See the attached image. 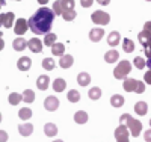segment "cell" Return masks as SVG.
I'll use <instances>...</instances> for the list:
<instances>
[{"label":"cell","mask_w":151,"mask_h":142,"mask_svg":"<svg viewBox=\"0 0 151 142\" xmlns=\"http://www.w3.org/2000/svg\"><path fill=\"white\" fill-rule=\"evenodd\" d=\"M55 12L53 9H48L47 6L40 8L35 14L29 18V29L35 33V35H47L50 32L53 26V20H55Z\"/></svg>","instance_id":"6da1fadb"},{"label":"cell","mask_w":151,"mask_h":142,"mask_svg":"<svg viewBox=\"0 0 151 142\" xmlns=\"http://www.w3.org/2000/svg\"><path fill=\"white\" fill-rule=\"evenodd\" d=\"M119 124H124L127 128H130V133H132V136H134V138H137V136L141 135V132H142V123L137 121V120H134L133 117H130L129 113H122V115H121Z\"/></svg>","instance_id":"7a4b0ae2"},{"label":"cell","mask_w":151,"mask_h":142,"mask_svg":"<svg viewBox=\"0 0 151 142\" xmlns=\"http://www.w3.org/2000/svg\"><path fill=\"white\" fill-rule=\"evenodd\" d=\"M129 73H132V65L129 61H121L118 63V67L113 70V76H115V79H125V77L129 76Z\"/></svg>","instance_id":"3957f363"},{"label":"cell","mask_w":151,"mask_h":142,"mask_svg":"<svg viewBox=\"0 0 151 142\" xmlns=\"http://www.w3.org/2000/svg\"><path fill=\"white\" fill-rule=\"evenodd\" d=\"M137 38H139V41H141V44L144 47H147V45L151 44V21H147L145 23L144 30L137 35Z\"/></svg>","instance_id":"277c9868"},{"label":"cell","mask_w":151,"mask_h":142,"mask_svg":"<svg viewBox=\"0 0 151 142\" xmlns=\"http://www.w3.org/2000/svg\"><path fill=\"white\" fill-rule=\"evenodd\" d=\"M91 20H92L95 24H101V26H104V24H109V21H110V15L107 14V12H104V11H95V12H92Z\"/></svg>","instance_id":"5b68a950"},{"label":"cell","mask_w":151,"mask_h":142,"mask_svg":"<svg viewBox=\"0 0 151 142\" xmlns=\"http://www.w3.org/2000/svg\"><path fill=\"white\" fill-rule=\"evenodd\" d=\"M130 133H129V128L125 127L124 124H119L115 130V139L116 142H129Z\"/></svg>","instance_id":"8992f818"},{"label":"cell","mask_w":151,"mask_h":142,"mask_svg":"<svg viewBox=\"0 0 151 142\" xmlns=\"http://www.w3.org/2000/svg\"><path fill=\"white\" fill-rule=\"evenodd\" d=\"M29 29V23L24 20V18H18L15 21V26H14V32L17 35H24L26 33V30Z\"/></svg>","instance_id":"52a82bcc"},{"label":"cell","mask_w":151,"mask_h":142,"mask_svg":"<svg viewBox=\"0 0 151 142\" xmlns=\"http://www.w3.org/2000/svg\"><path fill=\"white\" fill-rule=\"evenodd\" d=\"M44 107L48 110V112H53L59 107V100L55 97V95H48L44 101Z\"/></svg>","instance_id":"ba28073f"},{"label":"cell","mask_w":151,"mask_h":142,"mask_svg":"<svg viewBox=\"0 0 151 142\" xmlns=\"http://www.w3.org/2000/svg\"><path fill=\"white\" fill-rule=\"evenodd\" d=\"M27 48L33 53H41L42 51V43L38 38H32L30 41H27Z\"/></svg>","instance_id":"9c48e42d"},{"label":"cell","mask_w":151,"mask_h":142,"mask_svg":"<svg viewBox=\"0 0 151 142\" xmlns=\"http://www.w3.org/2000/svg\"><path fill=\"white\" fill-rule=\"evenodd\" d=\"M137 82H139V80L132 79V77H130V79H129V77H125L122 86H124V89H125L127 92H134V91H136V86H137Z\"/></svg>","instance_id":"30bf717a"},{"label":"cell","mask_w":151,"mask_h":142,"mask_svg":"<svg viewBox=\"0 0 151 142\" xmlns=\"http://www.w3.org/2000/svg\"><path fill=\"white\" fill-rule=\"evenodd\" d=\"M30 65H32V61H30V58H27V56H23V58H20V59L17 61V67H18V70H21V71H27V70L30 68Z\"/></svg>","instance_id":"8fae6325"},{"label":"cell","mask_w":151,"mask_h":142,"mask_svg":"<svg viewBox=\"0 0 151 142\" xmlns=\"http://www.w3.org/2000/svg\"><path fill=\"white\" fill-rule=\"evenodd\" d=\"M48 85H50V77H48L47 74H42V76L38 77V80H36V86H38V89H41V91H45V89L48 88Z\"/></svg>","instance_id":"7c38bea8"},{"label":"cell","mask_w":151,"mask_h":142,"mask_svg":"<svg viewBox=\"0 0 151 142\" xmlns=\"http://www.w3.org/2000/svg\"><path fill=\"white\" fill-rule=\"evenodd\" d=\"M104 36V30L103 29H92L91 32H89V40L92 41V43H98V41H101V38Z\"/></svg>","instance_id":"4fadbf2b"},{"label":"cell","mask_w":151,"mask_h":142,"mask_svg":"<svg viewBox=\"0 0 151 142\" xmlns=\"http://www.w3.org/2000/svg\"><path fill=\"white\" fill-rule=\"evenodd\" d=\"M12 47H14V50L17 51H23V50H26L27 48V41L24 40V38H15L14 43H12Z\"/></svg>","instance_id":"5bb4252c"},{"label":"cell","mask_w":151,"mask_h":142,"mask_svg":"<svg viewBox=\"0 0 151 142\" xmlns=\"http://www.w3.org/2000/svg\"><path fill=\"white\" fill-rule=\"evenodd\" d=\"M119 40H121L119 32L113 30V32H110V33H109V36H107V44H109L110 47H116V45H118V43H119Z\"/></svg>","instance_id":"9a60e30c"},{"label":"cell","mask_w":151,"mask_h":142,"mask_svg":"<svg viewBox=\"0 0 151 142\" xmlns=\"http://www.w3.org/2000/svg\"><path fill=\"white\" fill-rule=\"evenodd\" d=\"M18 132L21 136H30V133L33 132V125L30 123H24L18 125Z\"/></svg>","instance_id":"2e32d148"},{"label":"cell","mask_w":151,"mask_h":142,"mask_svg":"<svg viewBox=\"0 0 151 142\" xmlns=\"http://www.w3.org/2000/svg\"><path fill=\"white\" fill-rule=\"evenodd\" d=\"M74 63V58L71 56V55H64V56H60V61H59V65L62 67V68H70L71 65Z\"/></svg>","instance_id":"e0dca14e"},{"label":"cell","mask_w":151,"mask_h":142,"mask_svg":"<svg viewBox=\"0 0 151 142\" xmlns=\"http://www.w3.org/2000/svg\"><path fill=\"white\" fill-rule=\"evenodd\" d=\"M77 83H79L80 86H88V85L91 83V76L88 74V73H85V71L79 73V74H77Z\"/></svg>","instance_id":"ac0fdd59"},{"label":"cell","mask_w":151,"mask_h":142,"mask_svg":"<svg viewBox=\"0 0 151 142\" xmlns=\"http://www.w3.org/2000/svg\"><path fill=\"white\" fill-rule=\"evenodd\" d=\"M134 112L137 113V115H147V112H148V105L145 101H137L136 105H134Z\"/></svg>","instance_id":"d6986e66"},{"label":"cell","mask_w":151,"mask_h":142,"mask_svg":"<svg viewBox=\"0 0 151 142\" xmlns=\"http://www.w3.org/2000/svg\"><path fill=\"white\" fill-rule=\"evenodd\" d=\"M118 58H119V55H118V51L116 50H109V51H106V55H104V61L107 62V63H113V62H116L118 61Z\"/></svg>","instance_id":"ffe728a7"},{"label":"cell","mask_w":151,"mask_h":142,"mask_svg":"<svg viewBox=\"0 0 151 142\" xmlns=\"http://www.w3.org/2000/svg\"><path fill=\"white\" fill-rule=\"evenodd\" d=\"M65 88H67V82L64 79H60V77H58V79L53 82V89L56 92H62V91H65Z\"/></svg>","instance_id":"44dd1931"},{"label":"cell","mask_w":151,"mask_h":142,"mask_svg":"<svg viewBox=\"0 0 151 142\" xmlns=\"http://www.w3.org/2000/svg\"><path fill=\"white\" fill-rule=\"evenodd\" d=\"M44 133L47 135V136H55L56 133H58V127H56V124H53V123H47L45 125H44Z\"/></svg>","instance_id":"7402d4cb"},{"label":"cell","mask_w":151,"mask_h":142,"mask_svg":"<svg viewBox=\"0 0 151 142\" xmlns=\"http://www.w3.org/2000/svg\"><path fill=\"white\" fill-rule=\"evenodd\" d=\"M64 51H65V45L62 43H56L52 45V53L55 56H64Z\"/></svg>","instance_id":"603a6c76"},{"label":"cell","mask_w":151,"mask_h":142,"mask_svg":"<svg viewBox=\"0 0 151 142\" xmlns=\"http://www.w3.org/2000/svg\"><path fill=\"white\" fill-rule=\"evenodd\" d=\"M74 121L77 123V124H85L88 121V113L85 110H79V112H76L74 113Z\"/></svg>","instance_id":"cb8c5ba5"},{"label":"cell","mask_w":151,"mask_h":142,"mask_svg":"<svg viewBox=\"0 0 151 142\" xmlns=\"http://www.w3.org/2000/svg\"><path fill=\"white\" fill-rule=\"evenodd\" d=\"M14 18H15V15H14V12H6V14H3V26L5 27H11L12 24H14Z\"/></svg>","instance_id":"d4e9b609"},{"label":"cell","mask_w":151,"mask_h":142,"mask_svg":"<svg viewBox=\"0 0 151 142\" xmlns=\"http://www.w3.org/2000/svg\"><path fill=\"white\" fill-rule=\"evenodd\" d=\"M110 105L113 107H121L124 105V97L119 95V94H115V95H112L110 97Z\"/></svg>","instance_id":"484cf974"},{"label":"cell","mask_w":151,"mask_h":142,"mask_svg":"<svg viewBox=\"0 0 151 142\" xmlns=\"http://www.w3.org/2000/svg\"><path fill=\"white\" fill-rule=\"evenodd\" d=\"M18 117H20V120H23V121H27V120L32 118V110H30L29 107H21V109L18 110Z\"/></svg>","instance_id":"4316f807"},{"label":"cell","mask_w":151,"mask_h":142,"mask_svg":"<svg viewBox=\"0 0 151 142\" xmlns=\"http://www.w3.org/2000/svg\"><path fill=\"white\" fill-rule=\"evenodd\" d=\"M56 40H58V36L55 35V33H47L45 36H44V44L47 45V47H52L53 44H56Z\"/></svg>","instance_id":"83f0119b"},{"label":"cell","mask_w":151,"mask_h":142,"mask_svg":"<svg viewBox=\"0 0 151 142\" xmlns=\"http://www.w3.org/2000/svg\"><path fill=\"white\" fill-rule=\"evenodd\" d=\"M67 98H68V101H71V103H77V101L80 100V92L76 91V89H70V92L67 94Z\"/></svg>","instance_id":"f1b7e54d"},{"label":"cell","mask_w":151,"mask_h":142,"mask_svg":"<svg viewBox=\"0 0 151 142\" xmlns=\"http://www.w3.org/2000/svg\"><path fill=\"white\" fill-rule=\"evenodd\" d=\"M122 48L125 53H132V51L134 50V43L132 40H129V38H125V40L122 41Z\"/></svg>","instance_id":"f546056e"},{"label":"cell","mask_w":151,"mask_h":142,"mask_svg":"<svg viewBox=\"0 0 151 142\" xmlns=\"http://www.w3.org/2000/svg\"><path fill=\"white\" fill-rule=\"evenodd\" d=\"M21 97H23V101H26V103H33V100H35V92L32 91V89H26V91L21 94Z\"/></svg>","instance_id":"4dcf8cb0"},{"label":"cell","mask_w":151,"mask_h":142,"mask_svg":"<svg viewBox=\"0 0 151 142\" xmlns=\"http://www.w3.org/2000/svg\"><path fill=\"white\" fill-rule=\"evenodd\" d=\"M88 95H89V98H91V100H98L100 97H101V89L97 88V86H94V88H91V89H89Z\"/></svg>","instance_id":"1f68e13d"},{"label":"cell","mask_w":151,"mask_h":142,"mask_svg":"<svg viewBox=\"0 0 151 142\" xmlns=\"http://www.w3.org/2000/svg\"><path fill=\"white\" fill-rule=\"evenodd\" d=\"M8 100H9V105H12V106H17L18 103L23 100V97H21L20 94H17V92H12V94H9Z\"/></svg>","instance_id":"d6a6232c"},{"label":"cell","mask_w":151,"mask_h":142,"mask_svg":"<svg viewBox=\"0 0 151 142\" xmlns=\"http://www.w3.org/2000/svg\"><path fill=\"white\" fill-rule=\"evenodd\" d=\"M42 68L47 71H52L55 68V61L52 58H44L42 59Z\"/></svg>","instance_id":"836d02e7"},{"label":"cell","mask_w":151,"mask_h":142,"mask_svg":"<svg viewBox=\"0 0 151 142\" xmlns=\"http://www.w3.org/2000/svg\"><path fill=\"white\" fill-rule=\"evenodd\" d=\"M62 17H64V20H65V21H73L76 17H77V12H76L74 9L64 11V14H62Z\"/></svg>","instance_id":"e575fe53"},{"label":"cell","mask_w":151,"mask_h":142,"mask_svg":"<svg viewBox=\"0 0 151 142\" xmlns=\"http://www.w3.org/2000/svg\"><path fill=\"white\" fill-rule=\"evenodd\" d=\"M133 62H134V67H136L137 70H142L144 67H147V61L142 59V56H136Z\"/></svg>","instance_id":"d590c367"},{"label":"cell","mask_w":151,"mask_h":142,"mask_svg":"<svg viewBox=\"0 0 151 142\" xmlns=\"http://www.w3.org/2000/svg\"><path fill=\"white\" fill-rule=\"evenodd\" d=\"M60 3H62V8H64V11L74 9V6H76V2H74V0H60Z\"/></svg>","instance_id":"8d00e7d4"},{"label":"cell","mask_w":151,"mask_h":142,"mask_svg":"<svg viewBox=\"0 0 151 142\" xmlns=\"http://www.w3.org/2000/svg\"><path fill=\"white\" fill-rule=\"evenodd\" d=\"M53 12H55L56 15H62V14H64V8H62L60 0H58V2L53 3Z\"/></svg>","instance_id":"74e56055"},{"label":"cell","mask_w":151,"mask_h":142,"mask_svg":"<svg viewBox=\"0 0 151 142\" xmlns=\"http://www.w3.org/2000/svg\"><path fill=\"white\" fill-rule=\"evenodd\" d=\"M145 91V83H142V82H137V86H136V94H142Z\"/></svg>","instance_id":"f35d334b"},{"label":"cell","mask_w":151,"mask_h":142,"mask_svg":"<svg viewBox=\"0 0 151 142\" xmlns=\"http://www.w3.org/2000/svg\"><path fill=\"white\" fill-rule=\"evenodd\" d=\"M92 3H94V0H80V5L83 8H91Z\"/></svg>","instance_id":"ab89813d"},{"label":"cell","mask_w":151,"mask_h":142,"mask_svg":"<svg viewBox=\"0 0 151 142\" xmlns=\"http://www.w3.org/2000/svg\"><path fill=\"white\" fill-rule=\"evenodd\" d=\"M144 80H145V83L151 85V70H148V71L144 74Z\"/></svg>","instance_id":"60d3db41"},{"label":"cell","mask_w":151,"mask_h":142,"mask_svg":"<svg viewBox=\"0 0 151 142\" xmlns=\"http://www.w3.org/2000/svg\"><path fill=\"white\" fill-rule=\"evenodd\" d=\"M8 141V133L5 130H0V142H6Z\"/></svg>","instance_id":"b9f144b4"},{"label":"cell","mask_w":151,"mask_h":142,"mask_svg":"<svg viewBox=\"0 0 151 142\" xmlns=\"http://www.w3.org/2000/svg\"><path fill=\"white\" fill-rule=\"evenodd\" d=\"M144 139H145L147 142H151V128H150V130H147V132L144 133Z\"/></svg>","instance_id":"7bdbcfd3"},{"label":"cell","mask_w":151,"mask_h":142,"mask_svg":"<svg viewBox=\"0 0 151 142\" xmlns=\"http://www.w3.org/2000/svg\"><path fill=\"white\" fill-rule=\"evenodd\" d=\"M97 2H98L100 5H103V6H107V5L110 3V0H97Z\"/></svg>","instance_id":"ee69618b"},{"label":"cell","mask_w":151,"mask_h":142,"mask_svg":"<svg viewBox=\"0 0 151 142\" xmlns=\"http://www.w3.org/2000/svg\"><path fill=\"white\" fill-rule=\"evenodd\" d=\"M147 67L151 70V56H150V58H148V61H147Z\"/></svg>","instance_id":"f6af8a7d"},{"label":"cell","mask_w":151,"mask_h":142,"mask_svg":"<svg viewBox=\"0 0 151 142\" xmlns=\"http://www.w3.org/2000/svg\"><path fill=\"white\" fill-rule=\"evenodd\" d=\"M3 47H5V43H3L2 38H0V50H3Z\"/></svg>","instance_id":"bcb514c9"},{"label":"cell","mask_w":151,"mask_h":142,"mask_svg":"<svg viewBox=\"0 0 151 142\" xmlns=\"http://www.w3.org/2000/svg\"><path fill=\"white\" fill-rule=\"evenodd\" d=\"M6 5V0H0V8H3Z\"/></svg>","instance_id":"7dc6e473"},{"label":"cell","mask_w":151,"mask_h":142,"mask_svg":"<svg viewBox=\"0 0 151 142\" xmlns=\"http://www.w3.org/2000/svg\"><path fill=\"white\" fill-rule=\"evenodd\" d=\"M0 26H3V14H0Z\"/></svg>","instance_id":"c3c4849f"},{"label":"cell","mask_w":151,"mask_h":142,"mask_svg":"<svg viewBox=\"0 0 151 142\" xmlns=\"http://www.w3.org/2000/svg\"><path fill=\"white\" fill-rule=\"evenodd\" d=\"M38 2H40V3H41V5H45V3H47V2H48V0H38Z\"/></svg>","instance_id":"681fc988"},{"label":"cell","mask_w":151,"mask_h":142,"mask_svg":"<svg viewBox=\"0 0 151 142\" xmlns=\"http://www.w3.org/2000/svg\"><path fill=\"white\" fill-rule=\"evenodd\" d=\"M0 123H2V113H0Z\"/></svg>","instance_id":"f907efd6"},{"label":"cell","mask_w":151,"mask_h":142,"mask_svg":"<svg viewBox=\"0 0 151 142\" xmlns=\"http://www.w3.org/2000/svg\"><path fill=\"white\" fill-rule=\"evenodd\" d=\"M53 142H64V141H53Z\"/></svg>","instance_id":"816d5d0a"},{"label":"cell","mask_w":151,"mask_h":142,"mask_svg":"<svg viewBox=\"0 0 151 142\" xmlns=\"http://www.w3.org/2000/svg\"><path fill=\"white\" fill-rule=\"evenodd\" d=\"M2 36H3V33H2V32H0V38H2Z\"/></svg>","instance_id":"f5cc1de1"},{"label":"cell","mask_w":151,"mask_h":142,"mask_svg":"<svg viewBox=\"0 0 151 142\" xmlns=\"http://www.w3.org/2000/svg\"><path fill=\"white\" fill-rule=\"evenodd\" d=\"M150 125H151V120H150Z\"/></svg>","instance_id":"db71d44e"},{"label":"cell","mask_w":151,"mask_h":142,"mask_svg":"<svg viewBox=\"0 0 151 142\" xmlns=\"http://www.w3.org/2000/svg\"><path fill=\"white\" fill-rule=\"evenodd\" d=\"M147 2H151V0H147Z\"/></svg>","instance_id":"11a10c76"},{"label":"cell","mask_w":151,"mask_h":142,"mask_svg":"<svg viewBox=\"0 0 151 142\" xmlns=\"http://www.w3.org/2000/svg\"><path fill=\"white\" fill-rule=\"evenodd\" d=\"M17 2H20V0H17Z\"/></svg>","instance_id":"9f6ffc18"}]
</instances>
